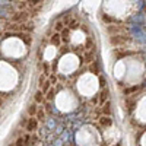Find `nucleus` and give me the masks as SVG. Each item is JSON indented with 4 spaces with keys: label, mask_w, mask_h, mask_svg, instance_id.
Instances as JSON below:
<instances>
[{
    "label": "nucleus",
    "mask_w": 146,
    "mask_h": 146,
    "mask_svg": "<svg viewBox=\"0 0 146 146\" xmlns=\"http://www.w3.org/2000/svg\"><path fill=\"white\" fill-rule=\"evenodd\" d=\"M28 19H29L28 12H16V13L12 15V18H10V21L15 22L16 25H23V23H27Z\"/></svg>",
    "instance_id": "f257e3e1"
},
{
    "label": "nucleus",
    "mask_w": 146,
    "mask_h": 146,
    "mask_svg": "<svg viewBox=\"0 0 146 146\" xmlns=\"http://www.w3.org/2000/svg\"><path fill=\"white\" fill-rule=\"evenodd\" d=\"M129 41H130V36H126V35H115L110 38V44L111 45H124Z\"/></svg>",
    "instance_id": "f03ea898"
},
{
    "label": "nucleus",
    "mask_w": 146,
    "mask_h": 146,
    "mask_svg": "<svg viewBox=\"0 0 146 146\" xmlns=\"http://www.w3.org/2000/svg\"><path fill=\"white\" fill-rule=\"evenodd\" d=\"M107 29H108V32L111 34L113 36H115L117 34H118V35H120V34L123 35V32L127 31V28H124V27H118V25H110Z\"/></svg>",
    "instance_id": "7ed1b4c3"
},
{
    "label": "nucleus",
    "mask_w": 146,
    "mask_h": 146,
    "mask_svg": "<svg viewBox=\"0 0 146 146\" xmlns=\"http://www.w3.org/2000/svg\"><path fill=\"white\" fill-rule=\"evenodd\" d=\"M25 127H27V130H28V131H35V130H36V127H38V120H36L35 117H31V118L27 121Z\"/></svg>",
    "instance_id": "20e7f679"
},
{
    "label": "nucleus",
    "mask_w": 146,
    "mask_h": 146,
    "mask_svg": "<svg viewBox=\"0 0 146 146\" xmlns=\"http://www.w3.org/2000/svg\"><path fill=\"white\" fill-rule=\"evenodd\" d=\"M98 98H100V105L101 107L107 104V101H108V91H107V88H104V91L101 94H98Z\"/></svg>",
    "instance_id": "39448f33"
},
{
    "label": "nucleus",
    "mask_w": 146,
    "mask_h": 146,
    "mask_svg": "<svg viewBox=\"0 0 146 146\" xmlns=\"http://www.w3.org/2000/svg\"><path fill=\"white\" fill-rule=\"evenodd\" d=\"M50 85H51V83H50V82H48V80H44V82H40V88H41L40 91H41V92H42L44 95H45V94H48V91H50Z\"/></svg>",
    "instance_id": "423d86ee"
},
{
    "label": "nucleus",
    "mask_w": 146,
    "mask_h": 146,
    "mask_svg": "<svg viewBox=\"0 0 146 146\" xmlns=\"http://www.w3.org/2000/svg\"><path fill=\"white\" fill-rule=\"evenodd\" d=\"M111 118L110 117H107V115H102L101 118H100V124L102 126V127H108V126H111Z\"/></svg>",
    "instance_id": "0eeeda50"
},
{
    "label": "nucleus",
    "mask_w": 146,
    "mask_h": 146,
    "mask_svg": "<svg viewBox=\"0 0 146 146\" xmlns=\"http://www.w3.org/2000/svg\"><path fill=\"white\" fill-rule=\"evenodd\" d=\"M100 113L102 114V115H107V117H110V114H111V110H110V104L107 102L105 105H102V108L100 110Z\"/></svg>",
    "instance_id": "6e6552de"
},
{
    "label": "nucleus",
    "mask_w": 146,
    "mask_h": 146,
    "mask_svg": "<svg viewBox=\"0 0 146 146\" xmlns=\"http://www.w3.org/2000/svg\"><path fill=\"white\" fill-rule=\"evenodd\" d=\"M51 44L53 45H60V44H62V36H60L57 32L51 36Z\"/></svg>",
    "instance_id": "1a4fd4ad"
},
{
    "label": "nucleus",
    "mask_w": 146,
    "mask_h": 146,
    "mask_svg": "<svg viewBox=\"0 0 146 146\" xmlns=\"http://www.w3.org/2000/svg\"><path fill=\"white\" fill-rule=\"evenodd\" d=\"M34 100H35V102H36V104L44 102V94H42L41 91H38V92L35 94V98H34Z\"/></svg>",
    "instance_id": "9d476101"
},
{
    "label": "nucleus",
    "mask_w": 146,
    "mask_h": 146,
    "mask_svg": "<svg viewBox=\"0 0 146 146\" xmlns=\"http://www.w3.org/2000/svg\"><path fill=\"white\" fill-rule=\"evenodd\" d=\"M36 113H38V110H36V105H35V104L31 105V107L28 108V114H29V117H36Z\"/></svg>",
    "instance_id": "9b49d317"
},
{
    "label": "nucleus",
    "mask_w": 146,
    "mask_h": 146,
    "mask_svg": "<svg viewBox=\"0 0 146 146\" xmlns=\"http://www.w3.org/2000/svg\"><path fill=\"white\" fill-rule=\"evenodd\" d=\"M54 31L58 34L60 31H63V21H58V22H56L54 23Z\"/></svg>",
    "instance_id": "f8f14e48"
},
{
    "label": "nucleus",
    "mask_w": 146,
    "mask_h": 146,
    "mask_svg": "<svg viewBox=\"0 0 146 146\" xmlns=\"http://www.w3.org/2000/svg\"><path fill=\"white\" fill-rule=\"evenodd\" d=\"M91 72L92 73H95V75H98V73H100V70H98V63H96V62H94V63H91Z\"/></svg>",
    "instance_id": "ddd939ff"
},
{
    "label": "nucleus",
    "mask_w": 146,
    "mask_h": 146,
    "mask_svg": "<svg viewBox=\"0 0 146 146\" xmlns=\"http://www.w3.org/2000/svg\"><path fill=\"white\" fill-rule=\"evenodd\" d=\"M69 34H70V29H69V28L63 29V32H62V36H63V38H62V41H69V38H67V36H69Z\"/></svg>",
    "instance_id": "4468645a"
},
{
    "label": "nucleus",
    "mask_w": 146,
    "mask_h": 146,
    "mask_svg": "<svg viewBox=\"0 0 146 146\" xmlns=\"http://www.w3.org/2000/svg\"><path fill=\"white\" fill-rule=\"evenodd\" d=\"M127 54H129V51H126V50H124V51H120V50L115 51V57H117V58H121V57H124V56H127Z\"/></svg>",
    "instance_id": "2eb2a0df"
},
{
    "label": "nucleus",
    "mask_w": 146,
    "mask_h": 146,
    "mask_svg": "<svg viewBox=\"0 0 146 146\" xmlns=\"http://www.w3.org/2000/svg\"><path fill=\"white\" fill-rule=\"evenodd\" d=\"M136 91H139V88H137V86H133V88L124 89V95H130L131 92H136Z\"/></svg>",
    "instance_id": "dca6fc26"
},
{
    "label": "nucleus",
    "mask_w": 146,
    "mask_h": 146,
    "mask_svg": "<svg viewBox=\"0 0 146 146\" xmlns=\"http://www.w3.org/2000/svg\"><path fill=\"white\" fill-rule=\"evenodd\" d=\"M44 117H45V114H44V111L42 110H38V113H36V120H44Z\"/></svg>",
    "instance_id": "f3484780"
},
{
    "label": "nucleus",
    "mask_w": 146,
    "mask_h": 146,
    "mask_svg": "<svg viewBox=\"0 0 146 146\" xmlns=\"http://www.w3.org/2000/svg\"><path fill=\"white\" fill-rule=\"evenodd\" d=\"M53 95H54V89H50V91H48V94H47V98H48V100H51V98H53Z\"/></svg>",
    "instance_id": "a211bd4d"
},
{
    "label": "nucleus",
    "mask_w": 146,
    "mask_h": 146,
    "mask_svg": "<svg viewBox=\"0 0 146 146\" xmlns=\"http://www.w3.org/2000/svg\"><path fill=\"white\" fill-rule=\"evenodd\" d=\"M115 146H120V145H115Z\"/></svg>",
    "instance_id": "6ab92c4d"
}]
</instances>
